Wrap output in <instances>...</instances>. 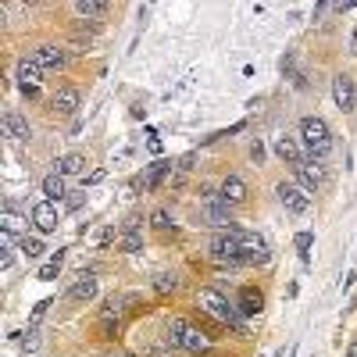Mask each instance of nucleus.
<instances>
[{
	"label": "nucleus",
	"mask_w": 357,
	"mask_h": 357,
	"mask_svg": "<svg viewBox=\"0 0 357 357\" xmlns=\"http://www.w3.org/2000/svg\"><path fill=\"white\" fill-rule=\"evenodd\" d=\"M193 304H197V311L200 314H207L211 321H218V325H225V329H232L236 336H250V325H247V318L240 314V307H236V301H229V296L218 289V286H200L197 293H193Z\"/></svg>",
	"instance_id": "nucleus-1"
},
{
	"label": "nucleus",
	"mask_w": 357,
	"mask_h": 357,
	"mask_svg": "<svg viewBox=\"0 0 357 357\" xmlns=\"http://www.w3.org/2000/svg\"><path fill=\"white\" fill-rule=\"evenodd\" d=\"M211 340L215 336H207L204 329H197V325L183 314H172L165 321V343L172 350H183L190 357H204V354H211Z\"/></svg>",
	"instance_id": "nucleus-2"
},
{
	"label": "nucleus",
	"mask_w": 357,
	"mask_h": 357,
	"mask_svg": "<svg viewBox=\"0 0 357 357\" xmlns=\"http://www.w3.org/2000/svg\"><path fill=\"white\" fill-rule=\"evenodd\" d=\"M296 136H301V146H304V154L311 158V161H325L333 154V129H329V122L325 118H318V114H304L301 118V126H296Z\"/></svg>",
	"instance_id": "nucleus-3"
},
{
	"label": "nucleus",
	"mask_w": 357,
	"mask_h": 357,
	"mask_svg": "<svg viewBox=\"0 0 357 357\" xmlns=\"http://www.w3.org/2000/svg\"><path fill=\"white\" fill-rule=\"evenodd\" d=\"M207 257H211L215 264H225V268L247 264V261H243V250H240V240H236V232H215L211 243H207Z\"/></svg>",
	"instance_id": "nucleus-4"
},
{
	"label": "nucleus",
	"mask_w": 357,
	"mask_h": 357,
	"mask_svg": "<svg viewBox=\"0 0 357 357\" xmlns=\"http://www.w3.org/2000/svg\"><path fill=\"white\" fill-rule=\"evenodd\" d=\"M200 225L215 229V232H232L236 218H232V207L218 197V200H204L200 204Z\"/></svg>",
	"instance_id": "nucleus-5"
},
{
	"label": "nucleus",
	"mask_w": 357,
	"mask_h": 357,
	"mask_svg": "<svg viewBox=\"0 0 357 357\" xmlns=\"http://www.w3.org/2000/svg\"><path fill=\"white\" fill-rule=\"evenodd\" d=\"M29 57H33V61H36L43 72H65L68 61H72V50L57 47V43H40V47L29 50Z\"/></svg>",
	"instance_id": "nucleus-6"
},
{
	"label": "nucleus",
	"mask_w": 357,
	"mask_h": 357,
	"mask_svg": "<svg viewBox=\"0 0 357 357\" xmlns=\"http://www.w3.org/2000/svg\"><path fill=\"white\" fill-rule=\"evenodd\" d=\"M43 75H47V72H43V68L33 61V57H22V61H18V72H15L22 97L36 100V97H40V89H43Z\"/></svg>",
	"instance_id": "nucleus-7"
},
{
	"label": "nucleus",
	"mask_w": 357,
	"mask_h": 357,
	"mask_svg": "<svg viewBox=\"0 0 357 357\" xmlns=\"http://www.w3.org/2000/svg\"><path fill=\"white\" fill-rule=\"evenodd\" d=\"M293 172V178H296V186L301 190H307V193H318L321 186H325V161H311V158H304L296 168H289Z\"/></svg>",
	"instance_id": "nucleus-8"
},
{
	"label": "nucleus",
	"mask_w": 357,
	"mask_h": 357,
	"mask_svg": "<svg viewBox=\"0 0 357 357\" xmlns=\"http://www.w3.org/2000/svg\"><path fill=\"white\" fill-rule=\"evenodd\" d=\"M232 232H236V240H240V250H243L247 264H268L272 261V250H268V243L257 232H247V229H232Z\"/></svg>",
	"instance_id": "nucleus-9"
},
{
	"label": "nucleus",
	"mask_w": 357,
	"mask_h": 357,
	"mask_svg": "<svg viewBox=\"0 0 357 357\" xmlns=\"http://www.w3.org/2000/svg\"><path fill=\"white\" fill-rule=\"evenodd\" d=\"M275 193H279V204L286 207L289 215H307V211H311V193L301 190L296 183H279Z\"/></svg>",
	"instance_id": "nucleus-10"
},
{
	"label": "nucleus",
	"mask_w": 357,
	"mask_h": 357,
	"mask_svg": "<svg viewBox=\"0 0 357 357\" xmlns=\"http://www.w3.org/2000/svg\"><path fill=\"white\" fill-rule=\"evenodd\" d=\"M333 100H336V107L343 114H350L357 107V82H354V75H347V72L333 75Z\"/></svg>",
	"instance_id": "nucleus-11"
},
{
	"label": "nucleus",
	"mask_w": 357,
	"mask_h": 357,
	"mask_svg": "<svg viewBox=\"0 0 357 357\" xmlns=\"http://www.w3.org/2000/svg\"><path fill=\"white\" fill-rule=\"evenodd\" d=\"M0 126H4V132L15 143H29V139H33V126H29V118L18 107H8L4 114H0Z\"/></svg>",
	"instance_id": "nucleus-12"
},
{
	"label": "nucleus",
	"mask_w": 357,
	"mask_h": 357,
	"mask_svg": "<svg viewBox=\"0 0 357 357\" xmlns=\"http://www.w3.org/2000/svg\"><path fill=\"white\" fill-rule=\"evenodd\" d=\"M97 293H100V279L93 275V272H82L72 286H68V301L72 304H89V301H97Z\"/></svg>",
	"instance_id": "nucleus-13"
},
{
	"label": "nucleus",
	"mask_w": 357,
	"mask_h": 357,
	"mask_svg": "<svg viewBox=\"0 0 357 357\" xmlns=\"http://www.w3.org/2000/svg\"><path fill=\"white\" fill-rule=\"evenodd\" d=\"M57 225H61V215H57V207H54L50 200H40V204H33V229H36L40 236H50V232H57Z\"/></svg>",
	"instance_id": "nucleus-14"
},
{
	"label": "nucleus",
	"mask_w": 357,
	"mask_h": 357,
	"mask_svg": "<svg viewBox=\"0 0 357 357\" xmlns=\"http://www.w3.org/2000/svg\"><path fill=\"white\" fill-rule=\"evenodd\" d=\"M236 307H240V314L250 321V318H257L261 311H264V293L257 289V286H240V293H236Z\"/></svg>",
	"instance_id": "nucleus-15"
},
{
	"label": "nucleus",
	"mask_w": 357,
	"mask_h": 357,
	"mask_svg": "<svg viewBox=\"0 0 357 357\" xmlns=\"http://www.w3.org/2000/svg\"><path fill=\"white\" fill-rule=\"evenodd\" d=\"M82 104V93H79V86H57V93L50 97V111L54 114H75Z\"/></svg>",
	"instance_id": "nucleus-16"
},
{
	"label": "nucleus",
	"mask_w": 357,
	"mask_h": 357,
	"mask_svg": "<svg viewBox=\"0 0 357 357\" xmlns=\"http://www.w3.org/2000/svg\"><path fill=\"white\" fill-rule=\"evenodd\" d=\"M118 247H122V254H139L143 250V225H139V218H126L122 222Z\"/></svg>",
	"instance_id": "nucleus-17"
},
{
	"label": "nucleus",
	"mask_w": 357,
	"mask_h": 357,
	"mask_svg": "<svg viewBox=\"0 0 357 357\" xmlns=\"http://www.w3.org/2000/svg\"><path fill=\"white\" fill-rule=\"evenodd\" d=\"M218 190H222V200H225L229 207H243V204L250 200V190H247V183H243L240 175H225Z\"/></svg>",
	"instance_id": "nucleus-18"
},
{
	"label": "nucleus",
	"mask_w": 357,
	"mask_h": 357,
	"mask_svg": "<svg viewBox=\"0 0 357 357\" xmlns=\"http://www.w3.org/2000/svg\"><path fill=\"white\" fill-rule=\"evenodd\" d=\"M275 154L279 161H286L289 168H296L307 154H304V146H301V136H275Z\"/></svg>",
	"instance_id": "nucleus-19"
},
{
	"label": "nucleus",
	"mask_w": 357,
	"mask_h": 357,
	"mask_svg": "<svg viewBox=\"0 0 357 357\" xmlns=\"http://www.w3.org/2000/svg\"><path fill=\"white\" fill-rule=\"evenodd\" d=\"M168 175H172V161H154L151 168H146V172L139 175V186H143V193H154V190H161Z\"/></svg>",
	"instance_id": "nucleus-20"
},
{
	"label": "nucleus",
	"mask_w": 357,
	"mask_h": 357,
	"mask_svg": "<svg viewBox=\"0 0 357 357\" xmlns=\"http://www.w3.org/2000/svg\"><path fill=\"white\" fill-rule=\"evenodd\" d=\"M54 172L61 175V178H79V175L86 178V154H75V151L72 154H61V158L54 161Z\"/></svg>",
	"instance_id": "nucleus-21"
},
{
	"label": "nucleus",
	"mask_w": 357,
	"mask_h": 357,
	"mask_svg": "<svg viewBox=\"0 0 357 357\" xmlns=\"http://www.w3.org/2000/svg\"><path fill=\"white\" fill-rule=\"evenodd\" d=\"M107 11H111V4H104V0H72V15L75 18H107Z\"/></svg>",
	"instance_id": "nucleus-22"
},
{
	"label": "nucleus",
	"mask_w": 357,
	"mask_h": 357,
	"mask_svg": "<svg viewBox=\"0 0 357 357\" xmlns=\"http://www.w3.org/2000/svg\"><path fill=\"white\" fill-rule=\"evenodd\" d=\"M40 190H43V197H47L50 204H54V200H65V197H68V178H61L57 172H50V175L43 178Z\"/></svg>",
	"instance_id": "nucleus-23"
},
{
	"label": "nucleus",
	"mask_w": 357,
	"mask_h": 357,
	"mask_svg": "<svg viewBox=\"0 0 357 357\" xmlns=\"http://www.w3.org/2000/svg\"><path fill=\"white\" fill-rule=\"evenodd\" d=\"M151 286H154V293H158V296H168V293H175V289H178V275H175V272H154Z\"/></svg>",
	"instance_id": "nucleus-24"
},
{
	"label": "nucleus",
	"mask_w": 357,
	"mask_h": 357,
	"mask_svg": "<svg viewBox=\"0 0 357 357\" xmlns=\"http://www.w3.org/2000/svg\"><path fill=\"white\" fill-rule=\"evenodd\" d=\"M61 264H65V250H54V254H50V261L40 268V275H36V279H40V282H54V279H57V272H61Z\"/></svg>",
	"instance_id": "nucleus-25"
},
{
	"label": "nucleus",
	"mask_w": 357,
	"mask_h": 357,
	"mask_svg": "<svg viewBox=\"0 0 357 357\" xmlns=\"http://www.w3.org/2000/svg\"><path fill=\"white\" fill-rule=\"evenodd\" d=\"M151 225H154L161 236H175V232H178V225H175L172 211H165V207H158V211L151 215Z\"/></svg>",
	"instance_id": "nucleus-26"
},
{
	"label": "nucleus",
	"mask_w": 357,
	"mask_h": 357,
	"mask_svg": "<svg viewBox=\"0 0 357 357\" xmlns=\"http://www.w3.org/2000/svg\"><path fill=\"white\" fill-rule=\"evenodd\" d=\"M18 250L29 257V261H36V257H43V240H40V236H22V240H18Z\"/></svg>",
	"instance_id": "nucleus-27"
},
{
	"label": "nucleus",
	"mask_w": 357,
	"mask_h": 357,
	"mask_svg": "<svg viewBox=\"0 0 357 357\" xmlns=\"http://www.w3.org/2000/svg\"><path fill=\"white\" fill-rule=\"evenodd\" d=\"M0 222H4V232H15V236H18V232L25 229V218H22V215L15 211L11 204L4 207V215H0Z\"/></svg>",
	"instance_id": "nucleus-28"
},
{
	"label": "nucleus",
	"mask_w": 357,
	"mask_h": 357,
	"mask_svg": "<svg viewBox=\"0 0 357 357\" xmlns=\"http://www.w3.org/2000/svg\"><path fill=\"white\" fill-rule=\"evenodd\" d=\"M293 247H296V254H301V261H307L311 257V247H314V232H296L293 236Z\"/></svg>",
	"instance_id": "nucleus-29"
},
{
	"label": "nucleus",
	"mask_w": 357,
	"mask_h": 357,
	"mask_svg": "<svg viewBox=\"0 0 357 357\" xmlns=\"http://www.w3.org/2000/svg\"><path fill=\"white\" fill-rule=\"evenodd\" d=\"M250 161H254V165H264V143H261V139L250 143Z\"/></svg>",
	"instance_id": "nucleus-30"
},
{
	"label": "nucleus",
	"mask_w": 357,
	"mask_h": 357,
	"mask_svg": "<svg viewBox=\"0 0 357 357\" xmlns=\"http://www.w3.org/2000/svg\"><path fill=\"white\" fill-rule=\"evenodd\" d=\"M47 307H50V301H40V304H36V311H33V325H36V321L47 314Z\"/></svg>",
	"instance_id": "nucleus-31"
},
{
	"label": "nucleus",
	"mask_w": 357,
	"mask_h": 357,
	"mask_svg": "<svg viewBox=\"0 0 357 357\" xmlns=\"http://www.w3.org/2000/svg\"><path fill=\"white\" fill-rule=\"evenodd\" d=\"M100 178H104V168H97V172H89V175L82 178V183H86V186H93V183H100Z\"/></svg>",
	"instance_id": "nucleus-32"
},
{
	"label": "nucleus",
	"mask_w": 357,
	"mask_h": 357,
	"mask_svg": "<svg viewBox=\"0 0 357 357\" xmlns=\"http://www.w3.org/2000/svg\"><path fill=\"white\" fill-rule=\"evenodd\" d=\"M354 282H357V272H347V275H343V282H340V289L347 293V289H350Z\"/></svg>",
	"instance_id": "nucleus-33"
},
{
	"label": "nucleus",
	"mask_w": 357,
	"mask_h": 357,
	"mask_svg": "<svg viewBox=\"0 0 357 357\" xmlns=\"http://www.w3.org/2000/svg\"><path fill=\"white\" fill-rule=\"evenodd\" d=\"M350 54H354V57H357V25H354V29H350Z\"/></svg>",
	"instance_id": "nucleus-34"
},
{
	"label": "nucleus",
	"mask_w": 357,
	"mask_h": 357,
	"mask_svg": "<svg viewBox=\"0 0 357 357\" xmlns=\"http://www.w3.org/2000/svg\"><path fill=\"white\" fill-rule=\"evenodd\" d=\"M100 357H139V354H126V350H111V354H100Z\"/></svg>",
	"instance_id": "nucleus-35"
},
{
	"label": "nucleus",
	"mask_w": 357,
	"mask_h": 357,
	"mask_svg": "<svg viewBox=\"0 0 357 357\" xmlns=\"http://www.w3.org/2000/svg\"><path fill=\"white\" fill-rule=\"evenodd\" d=\"M347 357H357V340H354V343L347 347Z\"/></svg>",
	"instance_id": "nucleus-36"
}]
</instances>
